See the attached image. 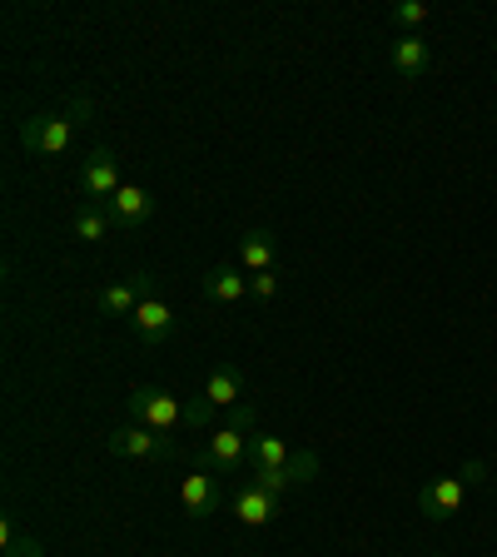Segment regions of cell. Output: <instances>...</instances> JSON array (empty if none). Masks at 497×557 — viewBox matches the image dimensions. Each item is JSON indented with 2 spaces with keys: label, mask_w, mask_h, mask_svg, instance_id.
<instances>
[{
  "label": "cell",
  "mask_w": 497,
  "mask_h": 557,
  "mask_svg": "<svg viewBox=\"0 0 497 557\" xmlns=\"http://www.w3.org/2000/svg\"><path fill=\"white\" fill-rule=\"evenodd\" d=\"M483 473H487V468H483V463H477V458H473V463H468V468H462V473H458V478H468V483H487V478H483Z\"/></svg>",
  "instance_id": "7402d4cb"
},
{
  "label": "cell",
  "mask_w": 497,
  "mask_h": 557,
  "mask_svg": "<svg viewBox=\"0 0 497 557\" xmlns=\"http://www.w3.org/2000/svg\"><path fill=\"white\" fill-rule=\"evenodd\" d=\"M135 333H140V344H165L169 333H175V308L165 304L160 294H150L140 308H135Z\"/></svg>",
  "instance_id": "9c48e42d"
},
{
  "label": "cell",
  "mask_w": 497,
  "mask_h": 557,
  "mask_svg": "<svg viewBox=\"0 0 497 557\" xmlns=\"http://www.w3.org/2000/svg\"><path fill=\"white\" fill-rule=\"evenodd\" d=\"M154 294V279L150 274H130V279H119V284H105L95 294V308L110 314V319H135V308Z\"/></svg>",
  "instance_id": "5b68a950"
},
{
  "label": "cell",
  "mask_w": 497,
  "mask_h": 557,
  "mask_svg": "<svg viewBox=\"0 0 497 557\" xmlns=\"http://www.w3.org/2000/svg\"><path fill=\"white\" fill-rule=\"evenodd\" d=\"M248 443H254V408L239 404L229 408V423L209 433V448H204V468H214L219 478H234L248 463Z\"/></svg>",
  "instance_id": "7a4b0ae2"
},
{
  "label": "cell",
  "mask_w": 497,
  "mask_h": 557,
  "mask_svg": "<svg viewBox=\"0 0 497 557\" xmlns=\"http://www.w3.org/2000/svg\"><path fill=\"white\" fill-rule=\"evenodd\" d=\"M110 453H119V458H175V443H169V433L130 423L110 433Z\"/></svg>",
  "instance_id": "8992f818"
},
{
  "label": "cell",
  "mask_w": 497,
  "mask_h": 557,
  "mask_svg": "<svg viewBox=\"0 0 497 557\" xmlns=\"http://www.w3.org/2000/svg\"><path fill=\"white\" fill-rule=\"evenodd\" d=\"M110 210H100V204H80V214H75V239L80 244H100V239H110Z\"/></svg>",
  "instance_id": "e0dca14e"
},
{
  "label": "cell",
  "mask_w": 497,
  "mask_h": 557,
  "mask_svg": "<svg viewBox=\"0 0 497 557\" xmlns=\"http://www.w3.org/2000/svg\"><path fill=\"white\" fill-rule=\"evenodd\" d=\"M273 254H279L273 229H264V225L244 229V239H239V269H244V274H264V269H273Z\"/></svg>",
  "instance_id": "7c38bea8"
},
{
  "label": "cell",
  "mask_w": 497,
  "mask_h": 557,
  "mask_svg": "<svg viewBox=\"0 0 497 557\" xmlns=\"http://www.w3.org/2000/svg\"><path fill=\"white\" fill-rule=\"evenodd\" d=\"M209 414L214 408L204 404H179L175 393H165V389H130V418L135 423H144V428H154V433H179V428H204L209 423Z\"/></svg>",
  "instance_id": "6da1fadb"
},
{
  "label": "cell",
  "mask_w": 497,
  "mask_h": 557,
  "mask_svg": "<svg viewBox=\"0 0 497 557\" xmlns=\"http://www.w3.org/2000/svg\"><path fill=\"white\" fill-rule=\"evenodd\" d=\"M105 210H110V219H115V225L140 229V225H150L154 200H150V190H140V185H125V190H119L115 200L105 204Z\"/></svg>",
  "instance_id": "4fadbf2b"
},
{
  "label": "cell",
  "mask_w": 497,
  "mask_h": 557,
  "mask_svg": "<svg viewBox=\"0 0 497 557\" xmlns=\"http://www.w3.org/2000/svg\"><path fill=\"white\" fill-rule=\"evenodd\" d=\"M428 65H433V50H428V36L408 30V36L393 40V71H398L403 80H423Z\"/></svg>",
  "instance_id": "8fae6325"
},
{
  "label": "cell",
  "mask_w": 497,
  "mask_h": 557,
  "mask_svg": "<svg viewBox=\"0 0 497 557\" xmlns=\"http://www.w3.org/2000/svg\"><path fill=\"white\" fill-rule=\"evenodd\" d=\"M248 294H254V299H273V294H279V274H273V269L248 274Z\"/></svg>",
  "instance_id": "ffe728a7"
},
{
  "label": "cell",
  "mask_w": 497,
  "mask_h": 557,
  "mask_svg": "<svg viewBox=\"0 0 497 557\" xmlns=\"http://www.w3.org/2000/svg\"><path fill=\"white\" fill-rule=\"evenodd\" d=\"M289 458H294V448H289V439H279V433H254V443H248L254 473H264V468H284Z\"/></svg>",
  "instance_id": "2e32d148"
},
{
  "label": "cell",
  "mask_w": 497,
  "mask_h": 557,
  "mask_svg": "<svg viewBox=\"0 0 497 557\" xmlns=\"http://www.w3.org/2000/svg\"><path fill=\"white\" fill-rule=\"evenodd\" d=\"M428 557H438V553H428Z\"/></svg>",
  "instance_id": "603a6c76"
},
{
  "label": "cell",
  "mask_w": 497,
  "mask_h": 557,
  "mask_svg": "<svg viewBox=\"0 0 497 557\" xmlns=\"http://www.w3.org/2000/svg\"><path fill=\"white\" fill-rule=\"evenodd\" d=\"M204 404L239 408L244 404V374H239V368H209V379H204Z\"/></svg>",
  "instance_id": "9a60e30c"
},
{
  "label": "cell",
  "mask_w": 497,
  "mask_h": 557,
  "mask_svg": "<svg viewBox=\"0 0 497 557\" xmlns=\"http://www.w3.org/2000/svg\"><path fill=\"white\" fill-rule=\"evenodd\" d=\"M229 512H234L244 528H264V522H273V512H279V498L264 493L259 483H244L234 493V503H229Z\"/></svg>",
  "instance_id": "30bf717a"
},
{
  "label": "cell",
  "mask_w": 497,
  "mask_h": 557,
  "mask_svg": "<svg viewBox=\"0 0 497 557\" xmlns=\"http://www.w3.org/2000/svg\"><path fill=\"white\" fill-rule=\"evenodd\" d=\"M80 115H90V105L85 100H75L71 115H55V110H36V115H25L21 125V144L30 154H65L75 140V125H80Z\"/></svg>",
  "instance_id": "3957f363"
},
{
  "label": "cell",
  "mask_w": 497,
  "mask_h": 557,
  "mask_svg": "<svg viewBox=\"0 0 497 557\" xmlns=\"http://www.w3.org/2000/svg\"><path fill=\"white\" fill-rule=\"evenodd\" d=\"M5 557H46V547H40L36 537H15V543L5 547Z\"/></svg>",
  "instance_id": "44dd1931"
},
{
  "label": "cell",
  "mask_w": 497,
  "mask_h": 557,
  "mask_svg": "<svg viewBox=\"0 0 497 557\" xmlns=\"http://www.w3.org/2000/svg\"><path fill=\"white\" fill-rule=\"evenodd\" d=\"M462 498H468V483H462V478H433V483L418 488V508H423V518H433V522L458 518Z\"/></svg>",
  "instance_id": "52a82bcc"
},
{
  "label": "cell",
  "mask_w": 497,
  "mask_h": 557,
  "mask_svg": "<svg viewBox=\"0 0 497 557\" xmlns=\"http://www.w3.org/2000/svg\"><path fill=\"white\" fill-rule=\"evenodd\" d=\"M80 190L90 194V200H115L119 190H125V179H119V160L110 144H95L90 150V160L80 165Z\"/></svg>",
  "instance_id": "277c9868"
},
{
  "label": "cell",
  "mask_w": 497,
  "mask_h": 557,
  "mask_svg": "<svg viewBox=\"0 0 497 557\" xmlns=\"http://www.w3.org/2000/svg\"><path fill=\"white\" fill-rule=\"evenodd\" d=\"M284 473H289V488H304V483H314V478H319V453H314V448L294 453V458L284 463Z\"/></svg>",
  "instance_id": "ac0fdd59"
},
{
  "label": "cell",
  "mask_w": 497,
  "mask_h": 557,
  "mask_svg": "<svg viewBox=\"0 0 497 557\" xmlns=\"http://www.w3.org/2000/svg\"><path fill=\"white\" fill-rule=\"evenodd\" d=\"M179 498H184V508L194 512V518H209V512H219V473L214 468H190V478L179 483Z\"/></svg>",
  "instance_id": "ba28073f"
},
{
  "label": "cell",
  "mask_w": 497,
  "mask_h": 557,
  "mask_svg": "<svg viewBox=\"0 0 497 557\" xmlns=\"http://www.w3.org/2000/svg\"><path fill=\"white\" fill-rule=\"evenodd\" d=\"M393 21H398V25H423L428 21V5H423V0H398V5H393Z\"/></svg>",
  "instance_id": "d6986e66"
},
{
  "label": "cell",
  "mask_w": 497,
  "mask_h": 557,
  "mask_svg": "<svg viewBox=\"0 0 497 557\" xmlns=\"http://www.w3.org/2000/svg\"><path fill=\"white\" fill-rule=\"evenodd\" d=\"M204 294H209L214 304H239V299L248 294V274L239 269V264H214V269L204 274Z\"/></svg>",
  "instance_id": "5bb4252c"
}]
</instances>
